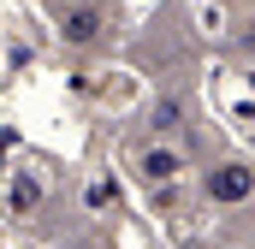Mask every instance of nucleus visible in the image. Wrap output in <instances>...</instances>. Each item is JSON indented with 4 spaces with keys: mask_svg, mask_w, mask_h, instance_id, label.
I'll list each match as a JSON object with an SVG mask.
<instances>
[{
    "mask_svg": "<svg viewBox=\"0 0 255 249\" xmlns=\"http://www.w3.org/2000/svg\"><path fill=\"white\" fill-rule=\"evenodd\" d=\"M244 190H250V178H244V172H238V166H232V172H220V178H214V196H226V202H238V196H244Z\"/></svg>",
    "mask_w": 255,
    "mask_h": 249,
    "instance_id": "1",
    "label": "nucleus"
},
{
    "mask_svg": "<svg viewBox=\"0 0 255 249\" xmlns=\"http://www.w3.org/2000/svg\"><path fill=\"white\" fill-rule=\"evenodd\" d=\"M65 36H71V42H89V36H95V12H77V18L65 24Z\"/></svg>",
    "mask_w": 255,
    "mask_h": 249,
    "instance_id": "2",
    "label": "nucleus"
}]
</instances>
